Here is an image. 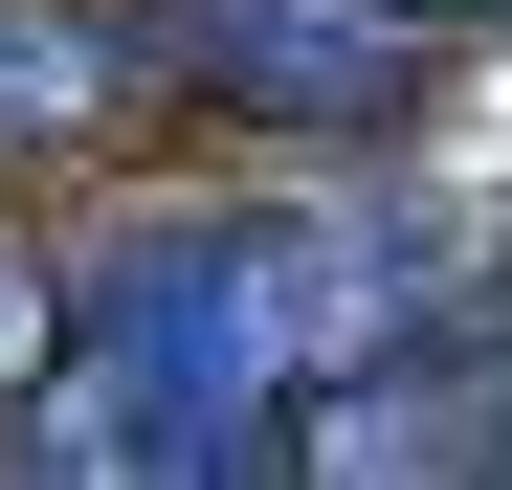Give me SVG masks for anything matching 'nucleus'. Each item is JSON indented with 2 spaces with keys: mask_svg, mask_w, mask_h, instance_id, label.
<instances>
[{
  "mask_svg": "<svg viewBox=\"0 0 512 490\" xmlns=\"http://www.w3.org/2000/svg\"><path fill=\"white\" fill-rule=\"evenodd\" d=\"M112 90H134V45H112V23H67V0H0V156L112 134Z\"/></svg>",
  "mask_w": 512,
  "mask_h": 490,
  "instance_id": "obj_1",
  "label": "nucleus"
}]
</instances>
